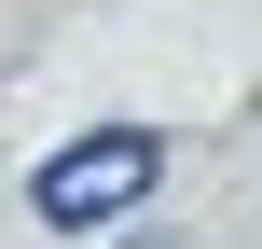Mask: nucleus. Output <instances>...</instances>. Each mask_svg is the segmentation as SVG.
<instances>
[{"instance_id":"1","label":"nucleus","mask_w":262,"mask_h":249,"mask_svg":"<svg viewBox=\"0 0 262 249\" xmlns=\"http://www.w3.org/2000/svg\"><path fill=\"white\" fill-rule=\"evenodd\" d=\"M152 180H166V139H152V125H83V139L41 166V222H55V236H97V222L152 208Z\"/></svg>"}]
</instances>
